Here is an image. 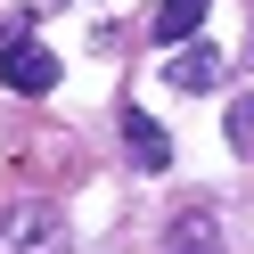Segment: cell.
Wrapping results in <instances>:
<instances>
[{
  "label": "cell",
  "instance_id": "6da1fadb",
  "mask_svg": "<svg viewBox=\"0 0 254 254\" xmlns=\"http://www.w3.org/2000/svg\"><path fill=\"white\" fill-rule=\"evenodd\" d=\"M0 82H8V90H25V99L58 90V58L41 50L33 33H25V17H8V25H0Z\"/></svg>",
  "mask_w": 254,
  "mask_h": 254
},
{
  "label": "cell",
  "instance_id": "7a4b0ae2",
  "mask_svg": "<svg viewBox=\"0 0 254 254\" xmlns=\"http://www.w3.org/2000/svg\"><path fill=\"white\" fill-rule=\"evenodd\" d=\"M58 246H66V213L58 205L25 197V205L0 213V254H58Z\"/></svg>",
  "mask_w": 254,
  "mask_h": 254
},
{
  "label": "cell",
  "instance_id": "3957f363",
  "mask_svg": "<svg viewBox=\"0 0 254 254\" xmlns=\"http://www.w3.org/2000/svg\"><path fill=\"white\" fill-rule=\"evenodd\" d=\"M123 139H131L139 172H172V139H164V123H156L148 107H123Z\"/></svg>",
  "mask_w": 254,
  "mask_h": 254
},
{
  "label": "cell",
  "instance_id": "277c9868",
  "mask_svg": "<svg viewBox=\"0 0 254 254\" xmlns=\"http://www.w3.org/2000/svg\"><path fill=\"white\" fill-rule=\"evenodd\" d=\"M164 254H221V221H213V205H181V213H172Z\"/></svg>",
  "mask_w": 254,
  "mask_h": 254
},
{
  "label": "cell",
  "instance_id": "5b68a950",
  "mask_svg": "<svg viewBox=\"0 0 254 254\" xmlns=\"http://www.w3.org/2000/svg\"><path fill=\"white\" fill-rule=\"evenodd\" d=\"M164 82H172V90H213V82H221V58L205 50V41H197V50L181 41V50H172V66H164Z\"/></svg>",
  "mask_w": 254,
  "mask_h": 254
},
{
  "label": "cell",
  "instance_id": "8992f818",
  "mask_svg": "<svg viewBox=\"0 0 254 254\" xmlns=\"http://www.w3.org/2000/svg\"><path fill=\"white\" fill-rule=\"evenodd\" d=\"M205 8H213V0H164V8H156V41H164V50H181V41H197Z\"/></svg>",
  "mask_w": 254,
  "mask_h": 254
}]
</instances>
